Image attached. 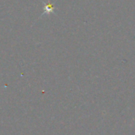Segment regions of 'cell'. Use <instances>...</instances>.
<instances>
[{"instance_id": "cell-1", "label": "cell", "mask_w": 135, "mask_h": 135, "mask_svg": "<svg viewBox=\"0 0 135 135\" xmlns=\"http://www.w3.org/2000/svg\"><path fill=\"white\" fill-rule=\"evenodd\" d=\"M44 13L42 14H49V13H54V10H55V6L53 4H46L44 2Z\"/></svg>"}]
</instances>
